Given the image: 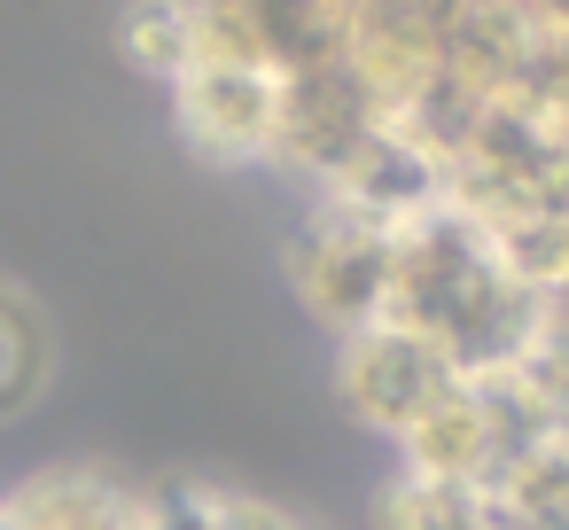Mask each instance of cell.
<instances>
[{
    "label": "cell",
    "instance_id": "obj_5",
    "mask_svg": "<svg viewBox=\"0 0 569 530\" xmlns=\"http://www.w3.org/2000/svg\"><path fill=\"white\" fill-rule=\"evenodd\" d=\"M398 468L406 476H445V483H483L491 476V429H483V406H476L468 374L398 437Z\"/></svg>",
    "mask_w": 569,
    "mask_h": 530
},
{
    "label": "cell",
    "instance_id": "obj_7",
    "mask_svg": "<svg viewBox=\"0 0 569 530\" xmlns=\"http://www.w3.org/2000/svg\"><path fill=\"white\" fill-rule=\"evenodd\" d=\"M483 530H569V437L483 476Z\"/></svg>",
    "mask_w": 569,
    "mask_h": 530
},
{
    "label": "cell",
    "instance_id": "obj_10",
    "mask_svg": "<svg viewBox=\"0 0 569 530\" xmlns=\"http://www.w3.org/2000/svg\"><path fill=\"white\" fill-rule=\"evenodd\" d=\"M126 56L149 71V79H180L196 63V32H188V0H141L126 17Z\"/></svg>",
    "mask_w": 569,
    "mask_h": 530
},
{
    "label": "cell",
    "instance_id": "obj_11",
    "mask_svg": "<svg viewBox=\"0 0 569 530\" xmlns=\"http://www.w3.org/2000/svg\"><path fill=\"white\" fill-rule=\"evenodd\" d=\"M522 382L546 398V413L561 421V437H569V304H553L546 320H538V336L522 343Z\"/></svg>",
    "mask_w": 569,
    "mask_h": 530
},
{
    "label": "cell",
    "instance_id": "obj_8",
    "mask_svg": "<svg viewBox=\"0 0 569 530\" xmlns=\"http://www.w3.org/2000/svg\"><path fill=\"white\" fill-rule=\"evenodd\" d=\"M382 530H483V483H445V476H390L375 499Z\"/></svg>",
    "mask_w": 569,
    "mask_h": 530
},
{
    "label": "cell",
    "instance_id": "obj_9",
    "mask_svg": "<svg viewBox=\"0 0 569 530\" xmlns=\"http://www.w3.org/2000/svg\"><path fill=\"white\" fill-rule=\"evenodd\" d=\"M40 374H48V336H40V312H32L17 289H0V413L32 406Z\"/></svg>",
    "mask_w": 569,
    "mask_h": 530
},
{
    "label": "cell",
    "instance_id": "obj_13",
    "mask_svg": "<svg viewBox=\"0 0 569 530\" xmlns=\"http://www.w3.org/2000/svg\"><path fill=\"white\" fill-rule=\"evenodd\" d=\"M219 530H297V522L258 507V499H219Z\"/></svg>",
    "mask_w": 569,
    "mask_h": 530
},
{
    "label": "cell",
    "instance_id": "obj_1",
    "mask_svg": "<svg viewBox=\"0 0 569 530\" xmlns=\"http://www.w3.org/2000/svg\"><path fill=\"white\" fill-rule=\"evenodd\" d=\"M452 382H460V367L445 359V343H429V336H413V328H398V320H375V328L343 336V351H336V398H343V413H351L359 429H382L390 444H398Z\"/></svg>",
    "mask_w": 569,
    "mask_h": 530
},
{
    "label": "cell",
    "instance_id": "obj_3",
    "mask_svg": "<svg viewBox=\"0 0 569 530\" xmlns=\"http://www.w3.org/2000/svg\"><path fill=\"white\" fill-rule=\"evenodd\" d=\"M180 126L203 157L219 164H273V118H281V79L250 63H188L172 79Z\"/></svg>",
    "mask_w": 569,
    "mask_h": 530
},
{
    "label": "cell",
    "instance_id": "obj_4",
    "mask_svg": "<svg viewBox=\"0 0 569 530\" xmlns=\"http://www.w3.org/2000/svg\"><path fill=\"white\" fill-rule=\"evenodd\" d=\"M133 507H141V491H118L110 476L48 468L17 499H0V530H133Z\"/></svg>",
    "mask_w": 569,
    "mask_h": 530
},
{
    "label": "cell",
    "instance_id": "obj_6",
    "mask_svg": "<svg viewBox=\"0 0 569 530\" xmlns=\"http://www.w3.org/2000/svg\"><path fill=\"white\" fill-rule=\"evenodd\" d=\"M483 234H491V266H499L522 297H538V304H561V297H569V211L522 203V211L483 219Z\"/></svg>",
    "mask_w": 569,
    "mask_h": 530
},
{
    "label": "cell",
    "instance_id": "obj_12",
    "mask_svg": "<svg viewBox=\"0 0 569 530\" xmlns=\"http://www.w3.org/2000/svg\"><path fill=\"white\" fill-rule=\"evenodd\" d=\"M133 530H219V491H196V483L141 491V507H133Z\"/></svg>",
    "mask_w": 569,
    "mask_h": 530
},
{
    "label": "cell",
    "instance_id": "obj_2",
    "mask_svg": "<svg viewBox=\"0 0 569 530\" xmlns=\"http://www.w3.org/2000/svg\"><path fill=\"white\" fill-rule=\"evenodd\" d=\"M289 273H297V297L312 304V320H328L336 336H359L390 312V227H367V219L320 203V219L289 250Z\"/></svg>",
    "mask_w": 569,
    "mask_h": 530
}]
</instances>
